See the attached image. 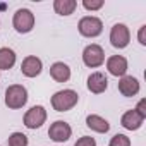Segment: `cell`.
Here are the masks:
<instances>
[{
	"label": "cell",
	"mask_w": 146,
	"mask_h": 146,
	"mask_svg": "<svg viewBox=\"0 0 146 146\" xmlns=\"http://www.w3.org/2000/svg\"><path fill=\"white\" fill-rule=\"evenodd\" d=\"M41 69H43V64L38 57L35 55H29L23 60L21 64V72L26 76V78H36L41 74Z\"/></svg>",
	"instance_id": "9c48e42d"
},
{
	"label": "cell",
	"mask_w": 146,
	"mask_h": 146,
	"mask_svg": "<svg viewBox=\"0 0 146 146\" xmlns=\"http://www.w3.org/2000/svg\"><path fill=\"white\" fill-rule=\"evenodd\" d=\"M74 146H96V141L93 137H90V136H83V137H79L76 141Z\"/></svg>",
	"instance_id": "44dd1931"
},
{
	"label": "cell",
	"mask_w": 146,
	"mask_h": 146,
	"mask_svg": "<svg viewBox=\"0 0 146 146\" xmlns=\"http://www.w3.org/2000/svg\"><path fill=\"white\" fill-rule=\"evenodd\" d=\"M16 64V53L14 50L4 46L0 48V70H9Z\"/></svg>",
	"instance_id": "e0dca14e"
},
{
	"label": "cell",
	"mask_w": 146,
	"mask_h": 146,
	"mask_svg": "<svg viewBox=\"0 0 146 146\" xmlns=\"http://www.w3.org/2000/svg\"><path fill=\"white\" fill-rule=\"evenodd\" d=\"M78 100H79V95L74 90H62L52 96V107L57 112H67L78 105Z\"/></svg>",
	"instance_id": "6da1fadb"
},
{
	"label": "cell",
	"mask_w": 146,
	"mask_h": 146,
	"mask_svg": "<svg viewBox=\"0 0 146 146\" xmlns=\"http://www.w3.org/2000/svg\"><path fill=\"white\" fill-rule=\"evenodd\" d=\"M9 146H28V136L23 132H12L9 136Z\"/></svg>",
	"instance_id": "ac0fdd59"
},
{
	"label": "cell",
	"mask_w": 146,
	"mask_h": 146,
	"mask_svg": "<svg viewBox=\"0 0 146 146\" xmlns=\"http://www.w3.org/2000/svg\"><path fill=\"white\" fill-rule=\"evenodd\" d=\"M108 146H131V139L125 134H115L110 139V144Z\"/></svg>",
	"instance_id": "d6986e66"
},
{
	"label": "cell",
	"mask_w": 146,
	"mask_h": 146,
	"mask_svg": "<svg viewBox=\"0 0 146 146\" xmlns=\"http://www.w3.org/2000/svg\"><path fill=\"white\" fill-rule=\"evenodd\" d=\"M83 5L88 11H98V9L103 7V0H84Z\"/></svg>",
	"instance_id": "ffe728a7"
},
{
	"label": "cell",
	"mask_w": 146,
	"mask_h": 146,
	"mask_svg": "<svg viewBox=\"0 0 146 146\" xmlns=\"http://www.w3.org/2000/svg\"><path fill=\"white\" fill-rule=\"evenodd\" d=\"M119 91L124 96L131 98L139 93V81L132 76H122V79L119 81Z\"/></svg>",
	"instance_id": "7c38bea8"
},
{
	"label": "cell",
	"mask_w": 146,
	"mask_h": 146,
	"mask_svg": "<svg viewBox=\"0 0 146 146\" xmlns=\"http://www.w3.org/2000/svg\"><path fill=\"white\" fill-rule=\"evenodd\" d=\"M144 31H146V26H141V28H139V35H137V38H139V43H141V45H146Z\"/></svg>",
	"instance_id": "603a6c76"
},
{
	"label": "cell",
	"mask_w": 146,
	"mask_h": 146,
	"mask_svg": "<svg viewBox=\"0 0 146 146\" xmlns=\"http://www.w3.org/2000/svg\"><path fill=\"white\" fill-rule=\"evenodd\" d=\"M143 117L136 112V110H127L124 115H122V119H120V124H122V127H125L127 131H137L141 125H143Z\"/></svg>",
	"instance_id": "4fadbf2b"
},
{
	"label": "cell",
	"mask_w": 146,
	"mask_h": 146,
	"mask_svg": "<svg viewBox=\"0 0 146 146\" xmlns=\"http://www.w3.org/2000/svg\"><path fill=\"white\" fill-rule=\"evenodd\" d=\"M76 7H78L76 0H55L53 2V9L60 16H70L76 11Z\"/></svg>",
	"instance_id": "2e32d148"
},
{
	"label": "cell",
	"mask_w": 146,
	"mask_h": 146,
	"mask_svg": "<svg viewBox=\"0 0 146 146\" xmlns=\"http://www.w3.org/2000/svg\"><path fill=\"white\" fill-rule=\"evenodd\" d=\"M83 62L88 65V67H100L103 62H105V52L100 45H88L83 52Z\"/></svg>",
	"instance_id": "5b68a950"
},
{
	"label": "cell",
	"mask_w": 146,
	"mask_h": 146,
	"mask_svg": "<svg viewBox=\"0 0 146 146\" xmlns=\"http://www.w3.org/2000/svg\"><path fill=\"white\" fill-rule=\"evenodd\" d=\"M131 41V33L125 24H115L110 31V43L115 48H125Z\"/></svg>",
	"instance_id": "52a82bcc"
},
{
	"label": "cell",
	"mask_w": 146,
	"mask_h": 146,
	"mask_svg": "<svg viewBox=\"0 0 146 146\" xmlns=\"http://www.w3.org/2000/svg\"><path fill=\"white\" fill-rule=\"evenodd\" d=\"M12 24L17 33H29L35 28V16L29 9H19L14 14Z\"/></svg>",
	"instance_id": "277c9868"
},
{
	"label": "cell",
	"mask_w": 146,
	"mask_h": 146,
	"mask_svg": "<svg viewBox=\"0 0 146 146\" xmlns=\"http://www.w3.org/2000/svg\"><path fill=\"white\" fill-rule=\"evenodd\" d=\"M107 69L112 76H125V72H127V60L125 57L122 55H112L108 60H107Z\"/></svg>",
	"instance_id": "30bf717a"
},
{
	"label": "cell",
	"mask_w": 146,
	"mask_h": 146,
	"mask_svg": "<svg viewBox=\"0 0 146 146\" xmlns=\"http://www.w3.org/2000/svg\"><path fill=\"white\" fill-rule=\"evenodd\" d=\"M28 102V91L23 84H12L5 91V105L12 110L23 108Z\"/></svg>",
	"instance_id": "7a4b0ae2"
},
{
	"label": "cell",
	"mask_w": 146,
	"mask_h": 146,
	"mask_svg": "<svg viewBox=\"0 0 146 146\" xmlns=\"http://www.w3.org/2000/svg\"><path fill=\"white\" fill-rule=\"evenodd\" d=\"M86 125L95 132H108V129H110V124L100 115H88L86 117Z\"/></svg>",
	"instance_id": "9a60e30c"
},
{
	"label": "cell",
	"mask_w": 146,
	"mask_h": 146,
	"mask_svg": "<svg viewBox=\"0 0 146 146\" xmlns=\"http://www.w3.org/2000/svg\"><path fill=\"white\" fill-rule=\"evenodd\" d=\"M134 110H136V112H137V113H139L143 119H146V100H141Z\"/></svg>",
	"instance_id": "7402d4cb"
},
{
	"label": "cell",
	"mask_w": 146,
	"mask_h": 146,
	"mask_svg": "<svg viewBox=\"0 0 146 146\" xmlns=\"http://www.w3.org/2000/svg\"><path fill=\"white\" fill-rule=\"evenodd\" d=\"M70 134H72V129H70V125H69L67 122H64V120H55V122L50 125V129H48V136H50V139L55 141V143H64V141H67V139L70 137Z\"/></svg>",
	"instance_id": "ba28073f"
},
{
	"label": "cell",
	"mask_w": 146,
	"mask_h": 146,
	"mask_svg": "<svg viewBox=\"0 0 146 146\" xmlns=\"http://www.w3.org/2000/svg\"><path fill=\"white\" fill-rule=\"evenodd\" d=\"M50 76H52L57 83H65V81H69V78H70V69H69V65L64 64V62H55V64H52V67H50Z\"/></svg>",
	"instance_id": "5bb4252c"
},
{
	"label": "cell",
	"mask_w": 146,
	"mask_h": 146,
	"mask_svg": "<svg viewBox=\"0 0 146 146\" xmlns=\"http://www.w3.org/2000/svg\"><path fill=\"white\" fill-rule=\"evenodd\" d=\"M46 120V110L41 105L31 107L24 115V125L28 129H40Z\"/></svg>",
	"instance_id": "8992f818"
},
{
	"label": "cell",
	"mask_w": 146,
	"mask_h": 146,
	"mask_svg": "<svg viewBox=\"0 0 146 146\" xmlns=\"http://www.w3.org/2000/svg\"><path fill=\"white\" fill-rule=\"evenodd\" d=\"M108 88V79L103 72H93V74L88 78V90L95 95L103 93Z\"/></svg>",
	"instance_id": "8fae6325"
},
{
	"label": "cell",
	"mask_w": 146,
	"mask_h": 146,
	"mask_svg": "<svg viewBox=\"0 0 146 146\" xmlns=\"http://www.w3.org/2000/svg\"><path fill=\"white\" fill-rule=\"evenodd\" d=\"M78 28H79V33H81L83 36H86V38H95V36L102 35V31H103V23H102V19H98V17H95V16H86V17H83V19L79 21Z\"/></svg>",
	"instance_id": "3957f363"
}]
</instances>
